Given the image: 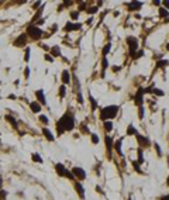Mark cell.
Here are the masks:
<instances>
[{
  "label": "cell",
  "instance_id": "cell-31",
  "mask_svg": "<svg viewBox=\"0 0 169 200\" xmlns=\"http://www.w3.org/2000/svg\"><path fill=\"white\" fill-rule=\"evenodd\" d=\"M38 120L41 121L42 124H45V126H47V124L49 123V120H48V117H47V116H42V114H40V118H38Z\"/></svg>",
  "mask_w": 169,
  "mask_h": 200
},
{
  "label": "cell",
  "instance_id": "cell-12",
  "mask_svg": "<svg viewBox=\"0 0 169 200\" xmlns=\"http://www.w3.org/2000/svg\"><path fill=\"white\" fill-rule=\"evenodd\" d=\"M74 188H75V190L78 192L79 197H80V199H84V188L82 186V183H80L79 180H74Z\"/></svg>",
  "mask_w": 169,
  "mask_h": 200
},
{
  "label": "cell",
  "instance_id": "cell-55",
  "mask_svg": "<svg viewBox=\"0 0 169 200\" xmlns=\"http://www.w3.org/2000/svg\"><path fill=\"white\" fill-rule=\"evenodd\" d=\"M128 200H131V199H128Z\"/></svg>",
  "mask_w": 169,
  "mask_h": 200
},
{
  "label": "cell",
  "instance_id": "cell-41",
  "mask_svg": "<svg viewBox=\"0 0 169 200\" xmlns=\"http://www.w3.org/2000/svg\"><path fill=\"white\" fill-rule=\"evenodd\" d=\"M154 147H155V149H157V154H158V157H162V151H161V148H159V145L155 142L154 144Z\"/></svg>",
  "mask_w": 169,
  "mask_h": 200
},
{
  "label": "cell",
  "instance_id": "cell-10",
  "mask_svg": "<svg viewBox=\"0 0 169 200\" xmlns=\"http://www.w3.org/2000/svg\"><path fill=\"white\" fill-rule=\"evenodd\" d=\"M13 45L17 47V48H23V47H25V45H27V34H20V35L14 40Z\"/></svg>",
  "mask_w": 169,
  "mask_h": 200
},
{
  "label": "cell",
  "instance_id": "cell-45",
  "mask_svg": "<svg viewBox=\"0 0 169 200\" xmlns=\"http://www.w3.org/2000/svg\"><path fill=\"white\" fill-rule=\"evenodd\" d=\"M133 165H134V169H135V170H137L138 173H141V169H139V166H138V165H139V164H138L137 161H135V162H133Z\"/></svg>",
  "mask_w": 169,
  "mask_h": 200
},
{
  "label": "cell",
  "instance_id": "cell-5",
  "mask_svg": "<svg viewBox=\"0 0 169 200\" xmlns=\"http://www.w3.org/2000/svg\"><path fill=\"white\" fill-rule=\"evenodd\" d=\"M127 45H128V49H130V55L133 56L138 49V40L135 37H127Z\"/></svg>",
  "mask_w": 169,
  "mask_h": 200
},
{
  "label": "cell",
  "instance_id": "cell-36",
  "mask_svg": "<svg viewBox=\"0 0 169 200\" xmlns=\"http://www.w3.org/2000/svg\"><path fill=\"white\" fill-rule=\"evenodd\" d=\"M24 61H25V62H28V61H30V48H27V49H25V54H24Z\"/></svg>",
  "mask_w": 169,
  "mask_h": 200
},
{
  "label": "cell",
  "instance_id": "cell-53",
  "mask_svg": "<svg viewBox=\"0 0 169 200\" xmlns=\"http://www.w3.org/2000/svg\"><path fill=\"white\" fill-rule=\"evenodd\" d=\"M166 185H168V186H169V176H168V180H166Z\"/></svg>",
  "mask_w": 169,
  "mask_h": 200
},
{
  "label": "cell",
  "instance_id": "cell-24",
  "mask_svg": "<svg viewBox=\"0 0 169 200\" xmlns=\"http://www.w3.org/2000/svg\"><path fill=\"white\" fill-rule=\"evenodd\" d=\"M159 17H166V19H169V13H168V10H165L164 7H159Z\"/></svg>",
  "mask_w": 169,
  "mask_h": 200
},
{
  "label": "cell",
  "instance_id": "cell-1",
  "mask_svg": "<svg viewBox=\"0 0 169 200\" xmlns=\"http://www.w3.org/2000/svg\"><path fill=\"white\" fill-rule=\"evenodd\" d=\"M75 127V116L72 111H66L56 123V133L58 135H62L66 131H72Z\"/></svg>",
  "mask_w": 169,
  "mask_h": 200
},
{
  "label": "cell",
  "instance_id": "cell-39",
  "mask_svg": "<svg viewBox=\"0 0 169 200\" xmlns=\"http://www.w3.org/2000/svg\"><path fill=\"white\" fill-rule=\"evenodd\" d=\"M78 17H79V11H72L71 13V19L72 20H78Z\"/></svg>",
  "mask_w": 169,
  "mask_h": 200
},
{
  "label": "cell",
  "instance_id": "cell-27",
  "mask_svg": "<svg viewBox=\"0 0 169 200\" xmlns=\"http://www.w3.org/2000/svg\"><path fill=\"white\" fill-rule=\"evenodd\" d=\"M151 93H154V95H157V96H164L165 95L164 90H159V89H157V87H152V89H151Z\"/></svg>",
  "mask_w": 169,
  "mask_h": 200
},
{
  "label": "cell",
  "instance_id": "cell-30",
  "mask_svg": "<svg viewBox=\"0 0 169 200\" xmlns=\"http://www.w3.org/2000/svg\"><path fill=\"white\" fill-rule=\"evenodd\" d=\"M168 63L169 62L166 61V59H164V61L161 59V61H158V62H157V68H164V66H166Z\"/></svg>",
  "mask_w": 169,
  "mask_h": 200
},
{
  "label": "cell",
  "instance_id": "cell-14",
  "mask_svg": "<svg viewBox=\"0 0 169 200\" xmlns=\"http://www.w3.org/2000/svg\"><path fill=\"white\" fill-rule=\"evenodd\" d=\"M141 7H142V1H131V3H128V10L130 11H137V10H141Z\"/></svg>",
  "mask_w": 169,
  "mask_h": 200
},
{
  "label": "cell",
  "instance_id": "cell-22",
  "mask_svg": "<svg viewBox=\"0 0 169 200\" xmlns=\"http://www.w3.org/2000/svg\"><path fill=\"white\" fill-rule=\"evenodd\" d=\"M109 66V61H107V58L103 56V63H102V76H104V72H106V68Z\"/></svg>",
  "mask_w": 169,
  "mask_h": 200
},
{
  "label": "cell",
  "instance_id": "cell-3",
  "mask_svg": "<svg viewBox=\"0 0 169 200\" xmlns=\"http://www.w3.org/2000/svg\"><path fill=\"white\" fill-rule=\"evenodd\" d=\"M55 170H56V173H58L59 176L68 178L69 180H75L74 175H72V172H71V170H68V169L65 168V165H63V164H56V165H55Z\"/></svg>",
  "mask_w": 169,
  "mask_h": 200
},
{
  "label": "cell",
  "instance_id": "cell-54",
  "mask_svg": "<svg viewBox=\"0 0 169 200\" xmlns=\"http://www.w3.org/2000/svg\"><path fill=\"white\" fill-rule=\"evenodd\" d=\"M166 49H168V51H169V44H168V45H166Z\"/></svg>",
  "mask_w": 169,
  "mask_h": 200
},
{
  "label": "cell",
  "instance_id": "cell-18",
  "mask_svg": "<svg viewBox=\"0 0 169 200\" xmlns=\"http://www.w3.org/2000/svg\"><path fill=\"white\" fill-rule=\"evenodd\" d=\"M41 107L42 106L38 103V102H31L30 103V109H31L32 113H40L41 111Z\"/></svg>",
  "mask_w": 169,
  "mask_h": 200
},
{
  "label": "cell",
  "instance_id": "cell-42",
  "mask_svg": "<svg viewBox=\"0 0 169 200\" xmlns=\"http://www.w3.org/2000/svg\"><path fill=\"white\" fill-rule=\"evenodd\" d=\"M161 4H162V7H164L165 10H169V1H168V0H165V1H161Z\"/></svg>",
  "mask_w": 169,
  "mask_h": 200
},
{
  "label": "cell",
  "instance_id": "cell-13",
  "mask_svg": "<svg viewBox=\"0 0 169 200\" xmlns=\"http://www.w3.org/2000/svg\"><path fill=\"white\" fill-rule=\"evenodd\" d=\"M35 97H37V102L40 103L41 106H45L47 104V100H45V96H44V92L41 89L40 90H35Z\"/></svg>",
  "mask_w": 169,
  "mask_h": 200
},
{
  "label": "cell",
  "instance_id": "cell-21",
  "mask_svg": "<svg viewBox=\"0 0 169 200\" xmlns=\"http://www.w3.org/2000/svg\"><path fill=\"white\" fill-rule=\"evenodd\" d=\"M89 100H90V104H92V111H95L96 109H97V102L95 100V97L89 93Z\"/></svg>",
  "mask_w": 169,
  "mask_h": 200
},
{
  "label": "cell",
  "instance_id": "cell-19",
  "mask_svg": "<svg viewBox=\"0 0 169 200\" xmlns=\"http://www.w3.org/2000/svg\"><path fill=\"white\" fill-rule=\"evenodd\" d=\"M61 80H62L63 85H68L71 82V75H69L68 71H63L62 72V75H61Z\"/></svg>",
  "mask_w": 169,
  "mask_h": 200
},
{
  "label": "cell",
  "instance_id": "cell-34",
  "mask_svg": "<svg viewBox=\"0 0 169 200\" xmlns=\"http://www.w3.org/2000/svg\"><path fill=\"white\" fill-rule=\"evenodd\" d=\"M7 199V192L4 189H1L0 190V200H6Z\"/></svg>",
  "mask_w": 169,
  "mask_h": 200
},
{
  "label": "cell",
  "instance_id": "cell-52",
  "mask_svg": "<svg viewBox=\"0 0 169 200\" xmlns=\"http://www.w3.org/2000/svg\"><path fill=\"white\" fill-rule=\"evenodd\" d=\"M3 185V178H1V175H0V186Z\"/></svg>",
  "mask_w": 169,
  "mask_h": 200
},
{
  "label": "cell",
  "instance_id": "cell-35",
  "mask_svg": "<svg viewBox=\"0 0 169 200\" xmlns=\"http://www.w3.org/2000/svg\"><path fill=\"white\" fill-rule=\"evenodd\" d=\"M80 131H82L83 134H92V133L89 131V128H87V126H84V124H82V126H80Z\"/></svg>",
  "mask_w": 169,
  "mask_h": 200
},
{
  "label": "cell",
  "instance_id": "cell-11",
  "mask_svg": "<svg viewBox=\"0 0 169 200\" xmlns=\"http://www.w3.org/2000/svg\"><path fill=\"white\" fill-rule=\"evenodd\" d=\"M135 137H137V141H138V144H139V147L141 148H148V147H151V141L148 140L147 137H144V135H141V134H135Z\"/></svg>",
  "mask_w": 169,
  "mask_h": 200
},
{
  "label": "cell",
  "instance_id": "cell-20",
  "mask_svg": "<svg viewBox=\"0 0 169 200\" xmlns=\"http://www.w3.org/2000/svg\"><path fill=\"white\" fill-rule=\"evenodd\" d=\"M49 52H51V56H59L61 55V48L58 47V45H55V47H52L51 49H49Z\"/></svg>",
  "mask_w": 169,
  "mask_h": 200
},
{
  "label": "cell",
  "instance_id": "cell-15",
  "mask_svg": "<svg viewBox=\"0 0 169 200\" xmlns=\"http://www.w3.org/2000/svg\"><path fill=\"white\" fill-rule=\"evenodd\" d=\"M4 120H6L7 123H10L11 127H13L14 130H19V123H17V120H16V118H14L13 116H10V114H6Z\"/></svg>",
  "mask_w": 169,
  "mask_h": 200
},
{
  "label": "cell",
  "instance_id": "cell-26",
  "mask_svg": "<svg viewBox=\"0 0 169 200\" xmlns=\"http://www.w3.org/2000/svg\"><path fill=\"white\" fill-rule=\"evenodd\" d=\"M97 10H99L97 6H92V7L86 9V13H87V14H95V13H97Z\"/></svg>",
  "mask_w": 169,
  "mask_h": 200
},
{
  "label": "cell",
  "instance_id": "cell-16",
  "mask_svg": "<svg viewBox=\"0 0 169 200\" xmlns=\"http://www.w3.org/2000/svg\"><path fill=\"white\" fill-rule=\"evenodd\" d=\"M41 131H42V134H44V137L47 138L48 141H51V142H54V141H55V137H54V134L51 133V131H49V130H48V128H47V127H44Z\"/></svg>",
  "mask_w": 169,
  "mask_h": 200
},
{
  "label": "cell",
  "instance_id": "cell-44",
  "mask_svg": "<svg viewBox=\"0 0 169 200\" xmlns=\"http://www.w3.org/2000/svg\"><path fill=\"white\" fill-rule=\"evenodd\" d=\"M24 76H25V79H28V76H30V68L28 66H25V69H24Z\"/></svg>",
  "mask_w": 169,
  "mask_h": 200
},
{
  "label": "cell",
  "instance_id": "cell-2",
  "mask_svg": "<svg viewBox=\"0 0 169 200\" xmlns=\"http://www.w3.org/2000/svg\"><path fill=\"white\" fill-rule=\"evenodd\" d=\"M118 106L116 104H110V106H106L103 109H100V120L103 121H110L113 118H116L117 113H118Z\"/></svg>",
  "mask_w": 169,
  "mask_h": 200
},
{
  "label": "cell",
  "instance_id": "cell-33",
  "mask_svg": "<svg viewBox=\"0 0 169 200\" xmlns=\"http://www.w3.org/2000/svg\"><path fill=\"white\" fill-rule=\"evenodd\" d=\"M110 48H111V44H110V42H107V45H106L104 48H103V56H106V55L109 54V51H110Z\"/></svg>",
  "mask_w": 169,
  "mask_h": 200
},
{
  "label": "cell",
  "instance_id": "cell-25",
  "mask_svg": "<svg viewBox=\"0 0 169 200\" xmlns=\"http://www.w3.org/2000/svg\"><path fill=\"white\" fill-rule=\"evenodd\" d=\"M137 134V130L134 128L133 126H128L127 127V135H135Z\"/></svg>",
  "mask_w": 169,
  "mask_h": 200
},
{
  "label": "cell",
  "instance_id": "cell-28",
  "mask_svg": "<svg viewBox=\"0 0 169 200\" xmlns=\"http://www.w3.org/2000/svg\"><path fill=\"white\" fill-rule=\"evenodd\" d=\"M103 126H104L106 131H111V130H113V123H111V121H104Z\"/></svg>",
  "mask_w": 169,
  "mask_h": 200
},
{
  "label": "cell",
  "instance_id": "cell-23",
  "mask_svg": "<svg viewBox=\"0 0 169 200\" xmlns=\"http://www.w3.org/2000/svg\"><path fill=\"white\" fill-rule=\"evenodd\" d=\"M31 159L34 161V162H38V164H42V162H44L42 158H41V155H38V154H35V152L31 155Z\"/></svg>",
  "mask_w": 169,
  "mask_h": 200
},
{
  "label": "cell",
  "instance_id": "cell-17",
  "mask_svg": "<svg viewBox=\"0 0 169 200\" xmlns=\"http://www.w3.org/2000/svg\"><path fill=\"white\" fill-rule=\"evenodd\" d=\"M121 145H123V138L117 140L116 142H114V145H113V148H114L117 152H118V155H120V157H123V148H121Z\"/></svg>",
  "mask_w": 169,
  "mask_h": 200
},
{
  "label": "cell",
  "instance_id": "cell-38",
  "mask_svg": "<svg viewBox=\"0 0 169 200\" xmlns=\"http://www.w3.org/2000/svg\"><path fill=\"white\" fill-rule=\"evenodd\" d=\"M142 55H144V51L141 49V51H137V54H134V55H133L131 58H133V59H137V58H139V56H142Z\"/></svg>",
  "mask_w": 169,
  "mask_h": 200
},
{
  "label": "cell",
  "instance_id": "cell-6",
  "mask_svg": "<svg viewBox=\"0 0 169 200\" xmlns=\"http://www.w3.org/2000/svg\"><path fill=\"white\" fill-rule=\"evenodd\" d=\"M71 172H72V175H74L75 179L79 180V182H82V180L86 179V172H84V169H82L80 166H74Z\"/></svg>",
  "mask_w": 169,
  "mask_h": 200
},
{
  "label": "cell",
  "instance_id": "cell-37",
  "mask_svg": "<svg viewBox=\"0 0 169 200\" xmlns=\"http://www.w3.org/2000/svg\"><path fill=\"white\" fill-rule=\"evenodd\" d=\"M138 117H139L141 120L144 118V107H142V106H141V107H138Z\"/></svg>",
  "mask_w": 169,
  "mask_h": 200
},
{
  "label": "cell",
  "instance_id": "cell-43",
  "mask_svg": "<svg viewBox=\"0 0 169 200\" xmlns=\"http://www.w3.org/2000/svg\"><path fill=\"white\" fill-rule=\"evenodd\" d=\"M42 10H44V7H41V9H40V11H38V13H37V14H35V16H34V19H32V21L38 20V17H40V16H41V13H42Z\"/></svg>",
  "mask_w": 169,
  "mask_h": 200
},
{
  "label": "cell",
  "instance_id": "cell-50",
  "mask_svg": "<svg viewBox=\"0 0 169 200\" xmlns=\"http://www.w3.org/2000/svg\"><path fill=\"white\" fill-rule=\"evenodd\" d=\"M113 71L117 72V71H120V66H113Z\"/></svg>",
  "mask_w": 169,
  "mask_h": 200
},
{
  "label": "cell",
  "instance_id": "cell-49",
  "mask_svg": "<svg viewBox=\"0 0 169 200\" xmlns=\"http://www.w3.org/2000/svg\"><path fill=\"white\" fill-rule=\"evenodd\" d=\"M161 200H169V195H166V196H162Z\"/></svg>",
  "mask_w": 169,
  "mask_h": 200
},
{
  "label": "cell",
  "instance_id": "cell-47",
  "mask_svg": "<svg viewBox=\"0 0 169 200\" xmlns=\"http://www.w3.org/2000/svg\"><path fill=\"white\" fill-rule=\"evenodd\" d=\"M45 59H47V61H49V62H52V61H54V58L49 55V54H45Z\"/></svg>",
  "mask_w": 169,
  "mask_h": 200
},
{
  "label": "cell",
  "instance_id": "cell-8",
  "mask_svg": "<svg viewBox=\"0 0 169 200\" xmlns=\"http://www.w3.org/2000/svg\"><path fill=\"white\" fill-rule=\"evenodd\" d=\"M82 28V24L80 23H72V21H68L63 27V31L66 32H71V31H78Z\"/></svg>",
  "mask_w": 169,
  "mask_h": 200
},
{
  "label": "cell",
  "instance_id": "cell-9",
  "mask_svg": "<svg viewBox=\"0 0 169 200\" xmlns=\"http://www.w3.org/2000/svg\"><path fill=\"white\" fill-rule=\"evenodd\" d=\"M104 142H106L107 157H109V159H111V157H113V145H114V142H113L111 137H109V135H106V137H104Z\"/></svg>",
  "mask_w": 169,
  "mask_h": 200
},
{
  "label": "cell",
  "instance_id": "cell-32",
  "mask_svg": "<svg viewBox=\"0 0 169 200\" xmlns=\"http://www.w3.org/2000/svg\"><path fill=\"white\" fill-rule=\"evenodd\" d=\"M138 164H142L144 162V155H142V149H138Z\"/></svg>",
  "mask_w": 169,
  "mask_h": 200
},
{
  "label": "cell",
  "instance_id": "cell-40",
  "mask_svg": "<svg viewBox=\"0 0 169 200\" xmlns=\"http://www.w3.org/2000/svg\"><path fill=\"white\" fill-rule=\"evenodd\" d=\"M90 137H92V142L93 144H99V137L96 134H90Z\"/></svg>",
  "mask_w": 169,
  "mask_h": 200
},
{
  "label": "cell",
  "instance_id": "cell-51",
  "mask_svg": "<svg viewBox=\"0 0 169 200\" xmlns=\"http://www.w3.org/2000/svg\"><path fill=\"white\" fill-rule=\"evenodd\" d=\"M40 4H41V3H40V1H37V3L34 4V9H38V6H40Z\"/></svg>",
  "mask_w": 169,
  "mask_h": 200
},
{
  "label": "cell",
  "instance_id": "cell-4",
  "mask_svg": "<svg viewBox=\"0 0 169 200\" xmlns=\"http://www.w3.org/2000/svg\"><path fill=\"white\" fill-rule=\"evenodd\" d=\"M27 34H28V37H31L32 40H40L44 32H42V30L40 28V27H37V25L31 24V25L27 27Z\"/></svg>",
  "mask_w": 169,
  "mask_h": 200
},
{
  "label": "cell",
  "instance_id": "cell-29",
  "mask_svg": "<svg viewBox=\"0 0 169 200\" xmlns=\"http://www.w3.org/2000/svg\"><path fill=\"white\" fill-rule=\"evenodd\" d=\"M65 93H66V86L61 85L59 86V97H65Z\"/></svg>",
  "mask_w": 169,
  "mask_h": 200
},
{
  "label": "cell",
  "instance_id": "cell-7",
  "mask_svg": "<svg viewBox=\"0 0 169 200\" xmlns=\"http://www.w3.org/2000/svg\"><path fill=\"white\" fill-rule=\"evenodd\" d=\"M144 95H145L144 87H138L137 93L134 96V103H135V106H138V107L142 106V103H144Z\"/></svg>",
  "mask_w": 169,
  "mask_h": 200
},
{
  "label": "cell",
  "instance_id": "cell-46",
  "mask_svg": "<svg viewBox=\"0 0 169 200\" xmlns=\"http://www.w3.org/2000/svg\"><path fill=\"white\" fill-rule=\"evenodd\" d=\"M86 11V3H80V6H79V10L78 11Z\"/></svg>",
  "mask_w": 169,
  "mask_h": 200
},
{
  "label": "cell",
  "instance_id": "cell-48",
  "mask_svg": "<svg viewBox=\"0 0 169 200\" xmlns=\"http://www.w3.org/2000/svg\"><path fill=\"white\" fill-rule=\"evenodd\" d=\"M152 4H155V6H161V1H159V0H154Z\"/></svg>",
  "mask_w": 169,
  "mask_h": 200
}]
</instances>
